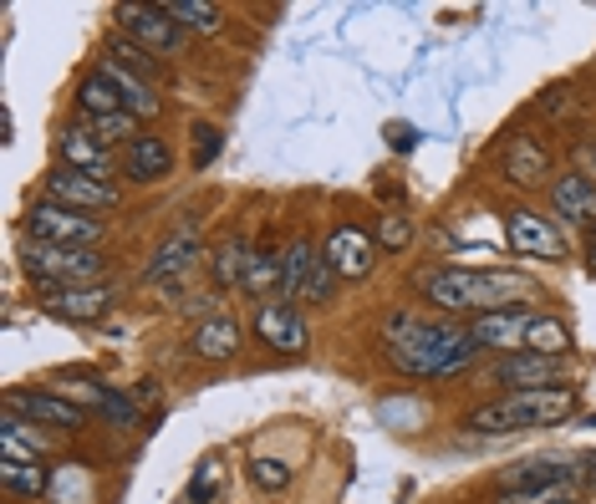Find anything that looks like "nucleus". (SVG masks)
I'll list each match as a JSON object with an SVG mask.
<instances>
[{
	"label": "nucleus",
	"mask_w": 596,
	"mask_h": 504,
	"mask_svg": "<svg viewBox=\"0 0 596 504\" xmlns=\"http://www.w3.org/2000/svg\"><path fill=\"white\" fill-rule=\"evenodd\" d=\"M382 341H388V362L408 377H448V372L469 367L480 357V341L464 326L423 321L414 311H393L382 321Z\"/></svg>",
	"instance_id": "nucleus-1"
},
{
	"label": "nucleus",
	"mask_w": 596,
	"mask_h": 504,
	"mask_svg": "<svg viewBox=\"0 0 596 504\" xmlns=\"http://www.w3.org/2000/svg\"><path fill=\"white\" fill-rule=\"evenodd\" d=\"M525 275L515 270H433L423 275V296L439 311H510L520 296H525Z\"/></svg>",
	"instance_id": "nucleus-2"
},
{
	"label": "nucleus",
	"mask_w": 596,
	"mask_h": 504,
	"mask_svg": "<svg viewBox=\"0 0 596 504\" xmlns=\"http://www.w3.org/2000/svg\"><path fill=\"white\" fill-rule=\"evenodd\" d=\"M576 413V392L571 387H546V392H505L495 403L474 408L464 428L484 438H505V434H525V428H550L566 423Z\"/></svg>",
	"instance_id": "nucleus-3"
},
{
	"label": "nucleus",
	"mask_w": 596,
	"mask_h": 504,
	"mask_svg": "<svg viewBox=\"0 0 596 504\" xmlns=\"http://www.w3.org/2000/svg\"><path fill=\"white\" fill-rule=\"evenodd\" d=\"M21 266H26V275H31L47 296H56V290L92 286L102 270H107V260H102V250H72V245L26 240V245H21Z\"/></svg>",
	"instance_id": "nucleus-4"
},
{
	"label": "nucleus",
	"mask_w": 596,
	"mask_h": 504,
	"mask_svg": "<svg viewBox=\"0 0 596 504\" xmlns=\"http://www.w3.org/2000/svg\"><path fill=\"white\" fill-rule=\"evenodd\" d=\"M26 240H47V245H72V250H98L102 224L83 209H66V204H31L26 209Z\"/></svg>",
	"instance_id": "nucleus-5"
},
{
	"label": "nucleus",
	"mask_w": 596,
	"mask_h": 504,
	"mask_svg": "<svg viewBox=\"0 0 596 504\" xmlns=\"http://www.w3.org/2000/svg\"><path fill=\"white\" fill-rule=\"evenodd\" d=\"M113 21H117V31L128 36L132 47H143L149 56H179L183 51L179 21L168 16L164 5H132V0H123L113 11Z\"/></svg>",
	"instance_id": "nucleus-6"
},
{
	"label": "nucleus",
	"mask_w": 596,
	"mask_h": 504,
	"mask_svg": "<svg viewBox=\"0 0 596 504\" xmlns=\"http://www.w3.org/2000/svg\"><path fill=\"white\" fill-rule=\"evenodd\" d=\"M5 413H16V418L36 423V428H56V434H72V428L87 423L83 408L66 403L62 392H51V387H16V392H5Z\"/></svg>",
	"instance_id": "nucleus-7"
},
{
	"label": "nucleus",
	"mask_w": 596,
	"mask_h": 504,
	"mask_svg": "<svg viewBox=\"0 0 596 504\" xmlns=\"http://www.w3.org/2000/svg\"><path fill=\"white\" fill-rule=\"evenodd\" d=\"M571 372V362L566 357H541V352H510L499 357L495 367H490V377H495L499 387H510V392H546V387H556Z\"/></svg>",
	"instance_id": "nucleus-8"
},
{
	"label": "nucleus",
	"mask_w": 596,
	"mask_h": 504,
	"mask_svg": "<svg viewBox=\"0 0 596 504\" xmlns=\"http://www.w3.org/2000/svg\"><path fill=\"white\" fill-rule=\"evenodd\" d=\"M47 199L66 204V209H83V215H102V209H117V189L92 179V173H77V168H51L47 173Z\"/></svg>",
	"instance_id": "nucleus-9"
},
{
	"label": "nucleus",
	"mask_w": 596,
	"mask_h": 504,
	"mask_svg": "<svg viewBox=\"0 0 596 504\" xmlns=\"http://www.w3.org/2000/svg\"><path fill=\"white\" fill-rule=\"evenodd\" d=\"M255 336H261L270 352H306L312 347V332H306V321H301V311H296V301H265L261 311H255Z\"/></svg>",
	"instance_id": "nucleus-10"
},
{
	"label": "nucleus",
	"mask_w": 596,
	"mask_h": 504,
	"mask_svg": "<svg viewBox=\"0 0 596 504\" xmlns=\"http://www.w3.org/2000/svg\"><path fill=\"white\" fill-rule=\"evenodd\" d=\"M56 164L62 168H77V173H92V179H113V153H107V143H102L92 128H62L56 133Z\"/></svg>",
	"instance_id": "nucleus-11"
},
{
	"label": "nucleus",
	"mask_w": 596,
	"mask_h": 504,
	"mask_svg": "<svg viewBox=\"0 0 596 504\" xmlns=\"http://www.w3.org/2000/svg\"><path fill=\"white\" fill-rule=\"evenodd\" d=\"M321 255L331 260V270H337L342 281H363V275H372V266H378V245H372V235L352 230V224H337V230L327 235V245H321Z\"/></svg>",
	"instance_id": "nucleus-12"
},
{
	"label": "nucleus",
	"mask_w": 596,
	"mask_h": 504,
	"mask_svg": "<svg viewBox=\"0 0 596 504\" xmlns=\"http://www.w3.org/2000/svg\"><path fill=\"white\" fill-rule=\"evenodd\" d=\"M510 245L530 260H561L566 255V235L561 224H550L546 215H535V209H515L510 215Z\"/></svg>",
	"instance_id": "nucleus-13"
},
{
	"label": "nucleus",
	"mask_w": 596,
	"mask_h": 504,
	"mask_svg": "<svg viewBox=\"0 0 596 504\" xmlns=\"http://www.w3.org/2000/svg\"><path fill=\"white\" fill-rule=\"evenodd\" d=\"M530 321H535V311H525V306H510V311H490V316H480L474 326H469V336L480 341V347H495V352H525V332Z\"/></svg>",
	"instance_id": "nucleus-14"
},
{
	"label": "nucleus",
	"mask_w": 596,
	"mask_h": 504,
	"mask_svg": "<svg viewBox=\"0 0 596 504\" xmlns=\"http://www.w3.org/2000/svg\"><path fill=\"white\" fill-rule=\"evenodd\" d=\"M550 209H556V219H566V224H586V230H592L596 224V184L586 173H561V179L550 184Z\"/></svg>",
	"instance_id": "nucleus-15"
},
{
	"label": "nucleus",
	"mask_w": 596,
	"mask_h": 504,
	"mask_svg": "<svg viewBox=\"0 0 596 504\" xmlns=\"http://www.w3.org/2000/svg\"><path fill=\"white\" fill-rule=\"evenodd\" d=\"M98 72L117 87V98H123V107H128L132 118H158V107H164V102H158V92H153L149 77H138L132 67H123L117 56H102Z\"/></svg>",
	"instance_id": "nucleus-16"
},
{
	"label": "nucleus",
	"mask_w": 596,
	"mask_h": 504,
	"mask_svg": "<svg viewBox=\"0 0 596 504\" xmlns=\"http://www.w3.org/2000/svg\"><path fill=\"white\" fill-rule=\"evenodd\" d=\"M581 469H571L566 458H541V464H515L510 474H499V494L515 489H576Z\"/></svg>",
	"instance_id": "nucleus-17"
},
{
	"label": "nucleus",
	"mask_w": 596,
	"mask_h": 504,
	"mask_svg": "<svg viewBox=\"0 0 596 504\" xmlns=\"http://www.w3.org/2000/svg\"><path fill=\"white\" fill-rule=\"evenodd\" d=\"M168 168H174V148L153 133H138L128 143V153H123V173H128L132 184H158Z\"/></svg>",
	"instance_id": "nucleus-18"
},
{
	"label": "nucleus",
	"mask_w": 596,
	"mask_h": 504,
	"mask_svg": "<svg viewBox=\"0 0 596 504\" xmlns=\"http://www.w3.org/2000/svg\"><path fill=\"white\" fill-rule=\"evenodd\" d=\"M199 250H204V245H199V230H194V224H179V230H174V235H168L164 245L153 250L149 281H168V275H183L189 266H199Z\"/></svg>",
	"instance_id": "nucleus-19"
},
{
	"label": "nucleus",
	"mask_w": 596,
	"mask_h": 504,
	"mask_svg": "<svg viewBox=\"0 0 596 504\" xmlns=\"http://www.w3.org/2000/svg\"><path fill=\"white\" fill-rule=\"evenodd\" d=\"M499 168H505V179H510V184H541V179H546L550 173V158H546V148H541V143H535V138H510V143H505V153H499Z\"/></svg>",
	"instance_id": "nucleus-20"
},
{
	"label": "nucleus",
	"mask_w": 596,
	"mask_h": 504,
	"mask_svg": "<svg viewBox=\"0 0 596 504\" xmlns=\"http://www.w3.org/2000/svg\"><path fill=\"white\" fill-rule=\"evenodd\" d=\"M113 301H117V290H107V286H77V290L47 296V311L62 321H98V316H107Z\"/></svg>",
	"instance_id": "nucleus-21"
},
{
	"label": "nucleus",
	"mask_w": 596,
	"mask_h": 504,
	"mask_svg": "<svg viewBox=\"0 0 596 504\" xmlns=\"http://www.w3.org/2000/svg\"><path fill=\"white\" fill-rule=\"evenodd\" d=\"M77 113H83V122H92V118H117V113H128V107L117 98V87L107 82L102 72H92V77L77 82Z\"/></svg>",
	"instance_id": "nucleus-22"
},
{
	"label": "nucleus",
	"mask_w": 596,
	"mask_h": 504,
	"mask_svg": "<svg viewBox=\"0 0 596 504\" xmlns=\"http://www.w3.org/2000/svg\"><path fill=\"white\" fill-rule=\"evenodd\" d=\"M0 458H11V464H41V434H36V423L5 413V428H0Z\"/></svg>",
	"instance_id": "nucleus-23"
},
{
	"label": "nucleus",
	"mask_w": 596,
	"mask_h": 504,
	"mask_svg": "<svg viewBox=\"0 0 596 504\" xmlns=\"http://www.w3.org/2000/svg\"><path fill=\"white\" fill-rule=\"evenodd\" d=\"M234 347H240V326H234V321H225V316L204 321V326L189 336V352L204 357V362H225Z\"/></svg>",
	"instance_id": "nucleus-24"
},
{
	"label": "nucleus",
	"mask_w": 596,
	"mask_h": 504,
	"mask_svg": "<svg viewBox=\"0 0 596 504\" xmlns=\"http://www.w3.org/2000/svg\"><path fill=\"white\" fill-rule=\"evenodd\" d=\"M312 266H316V245L306 235H296L291 245H286V260H281V301H301Z\"/></svg>",
	"instance_id": "nucleus-25"
},
{
	"label": "nucleus",
	"mask_w": 596,
	"mask_h": 504,
	"mask_svg": "<svg viewBox=\"0 0 596 504\" xmlns=\"http://www.w3.org/2000/svg\"><path fill=\"white\" fill-rule=\"evenodd\" d=\"M250 260H255V255H250L245 240H240V235H225V240H219V250H215V281H219L225 290H230V286H245Z\"/></svg>",
	"instance_id": "nucleus-26"
},
{
	"label": "nucleus",
	"mask_w": 596,
	"mask_h": 504,
	"mask_svg": "<svg viewBox=\"0 0 596 504\" xmlns=\"http://www.w3.org/2000/svg\"><path fill=\"white\" fill-rule=\"evenodd\" d=\"M168 16L179 21V31H199V36H215L225 26V11L210 5V0H168L164 5Z\"/></svg>",
	"instance_id": "nucleus-27"
},
{
	"label": "nucleus",
	"mask_w": 596,
	"mask_h": 504,
	"mask_svg": "<svg viewBox=\"0 0 596 504\" xmlns=\"http://www.w3.org/2000/svg\"><path fill=\"white\" fill-rule=\"evenodd\" d=\"M525 352H541V357H566L571 352V332H566L556 316H535L525 332Z\"/></svg>",
	"instance_id": "nucleus-28"
},
{
	"label": "nucleus",
	"mask_w": 596,
	"mask_h": 504,
	"mask_svg": "<svg viewBox=\"0 0 596 504\" xmlns=\"http://www.w3.org/2000/svg\"><path fill=\"white\" fill-rule=\"evenodd\" d=\"M0 484L11 489V494L36 500V494H47V469L41 464H11V458H0Z\"/></svg>",
	"instance_id": "nucleus-29"
},
{
	"label": "nucleus",
	"mask_w": 596,
	"mask_h": 504,
	"mask_svg": "<svg viewBox=\"0 0 596 504\" xmlns=\"http://www.w3.org/2000/svg\"><path fill=\"white\" fill-rule=\"evenodd\" d=\"M281 260H286V255L276 250V245H261V250H255V260H250L245 290H255V296H261V290L281 286Z\"/></svg>",
	"instance_id": "nucleus-30"
},
{
	"label": "nucleus",
	"mask_w": 596,
	"mask_h": 504,
	"mask_svg": "<svg viewBox=\"0 0 596 504\" xmlns=\"http://www.w3.org/2000/svg\"><path fill=\"white\" fill-rule=\"evenodd\" d=\"M51 392H62L66 403H77V408H83V403H87V408H102V403H107V392H113V387L92 383V377H72V372H62Z\"/></svg>",
	"instance_id": "nucleus-31"
},
{
	"label": "nucleus",
	"mask_w": 596,
	"mask_h": 504,
	"mask_svg": "<svg viewBox=\"0 0 596 504\" xmlns=\"http://www.w3.org/2000/svg\"><path fill=\"white\" fill-rule=\"evenodd\" d=\"M337 270H331V260L327 255H316V266H312V275H306V290H301V301L306 306H327L331 301V290H337Z\"/></svg>",
	"instance_id": "nucleus-32"
},
{
	"label": "nucleus",
	"mask_w": 596,
	"mask_h": 504,
	"mask_svg": "<svg viewBox=\"0 0 596 504\" xmlns=\"http://www.w3.org/2000/svg\"><path fill=\"white\" fill-rule=\"evenodd\" d=\"M408 240H414V224H408L403 215H382L378 230H372V245H378V250H388V255H397Z\"/></svg>",
	"instance_id": "nucleus-33"
},
{
	"label": "nucleus",
	"mask_w": 596,
	"mask_h": 504,
	"mask_svg": "<svg viewBox=\"0 0 596 504\" xmlns=\"http://www.w3.org/2000/svg\"><path fill=\"white\" fill-rule=\"evenodd\" d=\"M225 153V133L215 122H194V168H210Z\"/></svg>",
	"instance_id": "nucleus-34"
},
{
	"label": "nucleus",
	"mask_w": 596,
	"mask_h": 504,
	"mask_svg": "<svg viewBox=\"0 0 596 504\" xmlns=\"http://www.w3.org/2000/svg\"><path fill=\"white\" fill-rule=\"evenodd\" d=\"M138 122H143V118H132V113H117V118H92V122H83V128H92L102 143H113V138L132 143V138H138Z\"/></svg>",
	"instance_id": "nucleus-35"
},
{
	"label": "nucleus",
	"mask_w": 596,
	"mask_h": 504,
	"mask_svg": "<svg viewBox=\"0 0 596 504\" xmlns=\"http://www.w3.org/2000/svg\"><path fill=\"white\" fill-rule=\"evenodd\" d=\"M250 484L255 489H286L291 484V469H286L281 458H255V464H250Z\"/></svg>",
	"instance_id": "nucleus-36"
},
{
	"label": "nucleus",
	"mask_w": 596,
	"mask_h": 504,
	"mask_svg": "<svg viewBox=\"0 0 596 504\" xmlns=\"http://www.w3.org/2000/svg\"><path fill=\"white\" fill-rule=\"evenodd\" d=\"M215 494H219V464H215V458H204V464H199V474L189 479V500H194V504H210Z\"/></svg>",
	"instance_id": "nucleus-37"
},
{
	"label": "nucleus",
	"mask_w": 596,
	"mask_h": 504,
	"mask_svg": "<svg viewBox=\"0 0 596 504\" xmlns=\"http://www.w3.org/2000/svg\"><path fill=\"white\" fill-rule=\"evenodd\" d=\"M107 423H117V428H128L132 418H138V408H132V398H123V392H107V403L98 408Z\"/></svg>",
	"instance_id": "nucleus-38"
},
{
	"label": "nucleus",
	"mask_w": 596,
	"mask_h": 504,
	"mask_svg": "<svg viewBox=\"0 0 596 504\" xmlns=\"http://www.w3.org/2000/svg\"><path fill=\"white\" fill-rule=\"evenodd\" d=\"M581 164H586V168H592V173H596V143H581ZM592 184H596V179H592Z\"/></svg>",
	"instance_id": "nucleus-39"
},
{
	"label": "nucleus",
	"mask_w": 596,
	"mask_h": 504,
	"mask_svg": "<svg viewBox=\"0 0 596 504\" xmlns=\"http://www.w3.org/2000/svg\"><path fill=\"white\" fill-rule=\"evenodd\" d=\"M153 398H158V383H153V377L149 383H138V403H153Z\"/></svg>",
	"instance_id": "nucleus-40"
},
{
	"label": "nucleus",
	"mask_w": 596,
	"mask_h": 504,
	"mask_svg": "<svg viewBox=\"0 0 596 504\" xmlns=\"http://www.w3.org/2000/svg\"><path fill=\"white\" fill-rule=\"evenodd\" d=\"M586 255H592V266H596V224H592V235H586Z\"/></svg>",
	"instance_id": "nucleus-41"
},
{
	"label": "nucleus",
	"mask_w": 596,
	"mask_h": 504,
	"mask_svg": "<svg viewBox=\"0 0 596 504\" xmlns=\"http://www.w3.org/2000/svg\"><path fill=\"white\" fill-rule=\"evenodd\" d=\"M586 428H596V418H586Z\"/></svg>",
	"instance_id": "nucleus-42"
}]
</instances>
